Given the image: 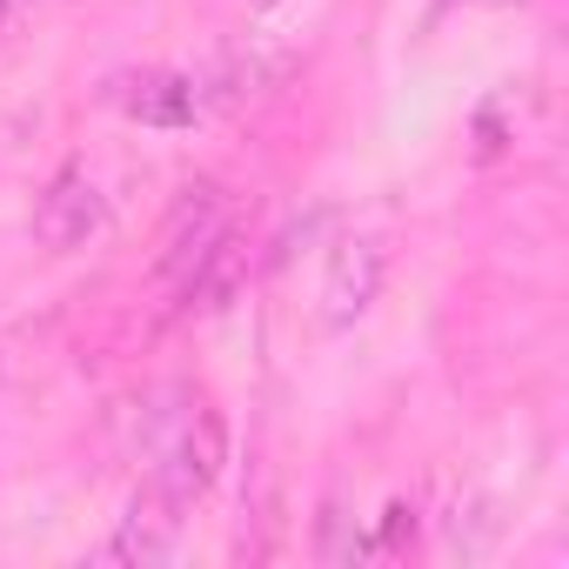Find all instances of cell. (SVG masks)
<instances>
[{"label": "cell", "instance_id": "cell-3", "mask_svg": "<svg viewBox=\"0 0 569 569\" xmlns=\"http://www.w3.org/2000/svg\"><path fill=\"white\" fill-rule=\"evenodd\" d=\"M382 268H389L382 241H369V234H349L329 248V268H322V322L329 329H349L369 316V302L382 296Z\"/></svg>", "mask_w": 569, "mask_h": 569}, {"label": "cell", "instance_id": "cell-5", "mask_svg": "<svg viewBox=\"0 0 569 569\" xmlns=\"http://www.w3.org/2000/svg\"><path fill=\"white\" fill-rule=\"evenodd\" d=\"M181 542V509L161 489H141L134 509L121 516V529L108 536V562H168Z\"/></svg>", "mask_w": 569, "mask_h": 569}, {"label": "cell", "instance_id": "cell-6", "mask_svg": "<svg viewBox=\"0 0 569 569\" xmlns=\"http://www.w3.org/2000/svg\"><path fill=\"white\" fill-rule=\"evenodd\" d=\"M108 101H114L121 114L148 121V128H188L194 108H201L194 81H181V74H121V81L108 88Z\"/></svg>", "mask_w": 569, "mask_h": 569}, {"label": "cell", "instance_id": "cell-2", "mask_svg": "<svg viewBox=\"0 0 569 569\" xmlns=\"http://www.w3.org/2000/svg\"><path fill=\"white\" fill-rule=\"evenodd\" d=\"M101 228H108V201H101V188H94L81 168L54 174L48 194L34 201V241H41L48 254H74V248H88Z\"/></svg>", "mask_w": 569, "mask_h": 569}, {"label": "cell", "instance_id": "cell-1", "mask_svg": "<svg viewBox=\"0 0 569 569\" xmlns=\"http://www.w3.org/2000/svg\"><path fill=\"white\" fill-rule=\"evenodd\" d=\"M221 462H228V429H221V416H214L208 402H188V409L161 429V442H154V476H148V489H161L174 509H194V502L214 489Z\"/></svg>", "mask_w": 569, "mask_h": 569}, {"label": "cell", "instance_id": "cell-8", "mask_svg": "<svg viewBox=\"0 0 569 569\" xmlns=\"http://www.w3.org/2000/svg\"><path fill=\"white\" fill-rule=\"evenodd\" d=\"M21 8H28V0H14V14H21Z\"/></svg>", "mask_w": 569, "mask_h": 569}, {"label": "cell", "instance_id": "cell-7", "mask_svg": "<svg viewBox=\"0 0 569 569\" xmlns=\"http://www.w3.org/2000/svg\"><path fill=\"white\" fill-rule=\"evenodd\" d=\"M14 21V0H0V28H8Z\"/></svg>", "mask_w": 569, "mask_h": 569}, {"label": "cell", "instance_id": "cell-4", "mask_svg": "<svg viewBox=\"0 0 569 569\" xmlns=\"http://www.w3.org/2000/svg\"><path fill=\"white\" fill-rule=\"evenodd\" d=\"M221 234H228V214H221L214 188H188V194H181V208H174V214H168V228H161L154 274H161V281H188V274H194V261H201Z\"/></svg>", "mask_w": 569, "mask_h": 569}]
</instances>
